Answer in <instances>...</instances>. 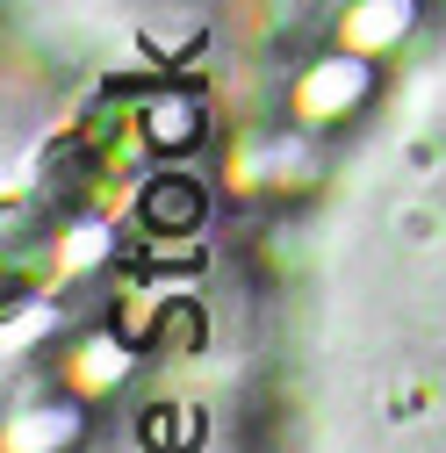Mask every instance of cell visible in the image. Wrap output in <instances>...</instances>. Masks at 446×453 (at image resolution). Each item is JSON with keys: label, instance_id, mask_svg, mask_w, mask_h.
I'll return each instance as SVG.
<instances>
[{"label": "cell", "instance_id": "cell-3", "mask_svg": "<svg viewBox=\"0 0 446 453\" xmlns=\"http://www.w3.org/2000/svg\"><path fill=\"white\" fill-rule=\"evenodd\" d=\"M137 130H144V144H158V151H181L188 137H202V101H195V94H151V101L137 108Z\"/></svg>", "mask_w": 446, "mask_h": 453}, {"label": "cell", "instance_id": "cell-1", "mask_svg": "<svg viewBox=\"0 0 446 453\" xmlns=\"http://www.w3.org/2000/svg\"><path fill=\"white\" fill-rule=\"evenodd\" d=\"M360 94H367V50H353V58H317V73L303 80V116L310 123H339V116H353L360 108Z\"/></svg>", "mask_w": 446, "mask_h": 453}, {"label": "cell", "instance_id": "cell-4", "mask_svg": "<svg viewBox=\"0 0 446 453\" xmlns=\"http://www.w3.org/2000/svg\"><path fill=\"white\" fill-rule=\"evenodd\" d=\"M411 22H418V8H411V0H360L346 29H353V50H367V58H374V50H388V43H396Z\"/></svg>", "mask_w": 446, "mask_h": 453}, {"label": "cell", "instance_id": "cell-2", "mask_svg": "<svg viewBox=\"0 0 446 453\" xmlns=\"http://www.w3.org/2000/svg\"><path fill=\"white\" fill-rule=\"evenodd\" d=\"M137 216H144V231L181 238V231H195V223L209 216V195H202V180H188V173H158V180H144Z\"/></svg>", "mask_w": 446, "mask_h": 453}]
</instances>
